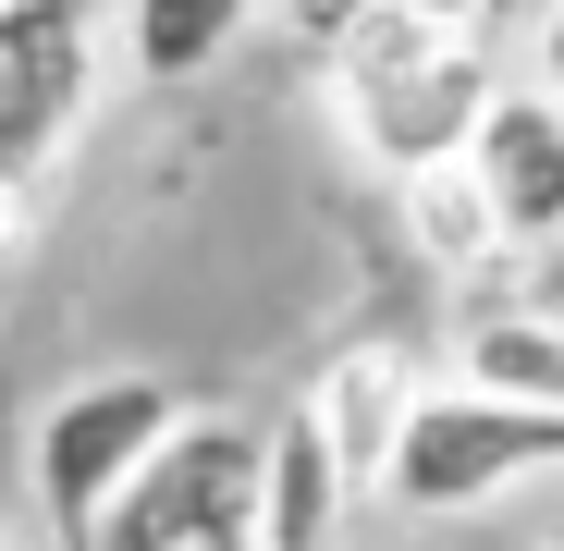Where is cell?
Segmentation results:
<instances>
[{
  "mask_svg": "<svg viewBox=\"0 0 564 551\" xmlns=\"http://www.w3.org/2000/svg\"><path fill=\"white\" fill-rule=\"evenodd\" d=\"M516 478H564V417L454 381V393H417L381 503H405V515H466V503H491V491H516Z\"/></svg>",
  "mask_w": 564,
  "mask_h": 551,
  "instance_id": "4",
  "label": "cell"
},
{
  "mask_svg": "<svg viewBox=\"0 0 564 551\" xmlns=\"http://www.w3.org/2000/svg\"><path fill=\"white\" fill-rule=\"evenodd\" d=\"M466 381L564 417V319H479L466 331Z\"/></svg>",
  "mask_w": 564,
  "mask_h": 551,
  "instance_id": "9",
  "label": "cell"
},
{
  "mask_svg": "<svg viewBox=\"0 0 564 551\" xmlns=\"http://www.w3.org/2000/svg\"><path fill=\"white\" fill-rule=\"evenodd\" d=\"M417 221H430V257H442V269H466V257H479V245L503 233L466 159H454V172H417Z\"/></svg>",
  "mask_w": 564,
  "mask_h": 551,
  "instance_id": "10",
  "label": "cell"
},
{
  "mask_svg": "<svg viewBox=\"0 0 564 551\" xmlns=\"http://www.w3.org/2000/svg\"><path fill=\"white\" fill-rule=\"evenodd\" d=\"M466 172H479L503 245H564V99H552V86H540V99H491Z\"/></svg>",
  "mask_w": 564,
  "mask_h": 551,
  "instance_id": "5",
  "label": "cell"
},
{
  "mask_svg": "<svg viewBox=\"0 0 564 551\" xmlns=\"http://www.w3.org/2000/svg\"><path fill=\"white\" fill-rule=\"evenodd\" d=\"M540 551H564V515H552V539H540Z\"/></svg>",
  "mask_w": 564,
  "mask_h": 551,
  "instance_id": "16",
  "label": "cell"
},
{
  "mask_svg": "<svg viewBox=\"0 0 564 551\" xmlns=\"http://www.w3.org/2000/svg\"><path fill=\"white\" fill-rule=\"evenodd\" d=\"M99 551H270V429L184 417L148 453V478L111 503Z\"/></svg>",
  "mask_w": 564,
  "mask_h": 551,
  "instance_id": "3",
  "label": "cell"
},
{
  "mask_svg": "<svg viewBox=\"0 0 564 551\" xmlns=\"http://www.w3.org/2000/svg\"><path fill=\"white\" fill-rule=\"evenodd\" d=\"M344 503H356V478H344L332 417L319 405L270 417V551H332L344 539Z\"/></svg>",
  "mask_w": 564,
  "mask_h": 551,
  "instance_id": "7",
  "label": "cell"
},
{
  "mask_svg": "<svg viewBox=\"0 0 564 551\" xmlns=\"http://www.w3.org/2000/svg\"><path fill=\"white\" fill-rule=\"evenodd\" d=\"M307 405H319V417H332V441H344L356 503H368V491H393V453H405V417H417L405 355H393V343H344L319 381H307Z\"/></svg>",
  "mask_w": 564,
  "mask_h": 551,
  "instance_id": "6",
  "label": "cell"
},
{
  "mask_svg": "<svg viewBox=\"0 0 564 551\" xmlns=\"http://www.w3.org/2000/svg\"><path fill=\"white\" fill-rule=\"evenodd\" d=\"M332 86H344V123L368 135V159L381 172H454L466 147H479L491 123V49L479 25H454V13H417V0H393V13H368L344 49H332Z\"/></svg>",
  "mask_w": 564,
  "mask_h": 551,
  "instance_id": "1",
  "label": "cell"
},
{
  "mask_svg": "<svg viewBox=\"0 0 564 551\" xmlns=\"http://www.w3.org/2000/svg\"><path fill=\"white\" fill-rule=\"evenodd\" d=\"M540 74H552V99H564V0H552V25H540Z\"/></svg>",
  "mask_w": 564,
  "mask_h": 551,
  "instance_id": "13",
  "label": "cell"
},
{
  "mask_svg": "<svg viewBox=\"0 0 564 551\" xmlns=\"http://www.w3.org/2000/svg\"><path fill=\"white\" fill-rule=\"evenodd\" d=\"M184 429L172 381H135V367H111V381H74L37 429H25V478H37V515L62 551H99L111 539V503L148 478V453Z\"/></svg>",
  "mask_w": 564,
  "mask_h": 551,
  "instance_id": "2",
  "label": "cell"
},
{
  "mask_svg": "<svg viewBox=\"0 0 564 551\" xmlns=\"http://www.w3.org/2000/svg\"><path fill=\"white\" fill-rule=\"evenodd\" d=\"M368 13H393V0H282V25H295L307 49H344V37H356Z\"/></svg>",
  "mask_w": 564,
  "mask_h": 551,
  "instance_id": "11",
  "label": "cell"
},
{
  "mask_svg": "<svg viewBox=\"0 0 564 551\" xmlns=\"http://www.w3.org/2000/svg\"><path fill=\"white\" fill-rule=\"evenodd\" d=\"M552 307H564V245H552Z\"/></svg>",
  "mask_w": 564,
  "mask_h": 551,
  "instance_id": "15",
  "label": "cell"
},
{
  "mask_svg": "<svg viewBox=\"0 0 564 551\" xmlns=\"http://www.w3.org/2000/svg\"><path fill=\"white\" fill-rule=\"evenodd\" d=\"M417 13H454V25H479V13H503V0H417Z\"/></svg>",
  "mask_w": 564,
  "mask_h": 551,
  "instance_id": "14",
  "label": "cell"
},
{
  "mask_svg": "<svg viewBox=\"0 0 564 551\" xmlns=\"http://www.w3.org/2000/svg\"><path fill=\"white\" fill-rule=\"evenodd\" d=\"M50 25H74V0H0V37H50Z\"/></svg>",
  "mask_w": 564,
  "mask_h": 551,
  "instance_id": "12",
  "label": "cell"
},
{
  "mask_svg": "<svg viewBox=\"0 0 564 551\" xmlns=\"http://www.w3.org/2000/svg\"><path fill=\"white\" fill-rule=\"evenodd\" d=\"M246 13H258V0H135L123 49H135L148 86H184V74H209V62L246 37Z\"/></svg>",
  "mask_w": 564,
  "mask_h": 551,
  "instance_id": "8",
  "label": "cell"
}]
</instances>
